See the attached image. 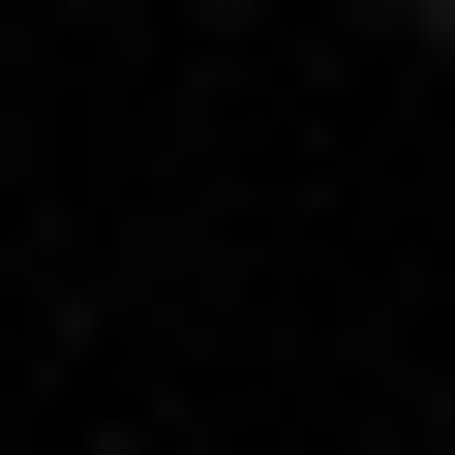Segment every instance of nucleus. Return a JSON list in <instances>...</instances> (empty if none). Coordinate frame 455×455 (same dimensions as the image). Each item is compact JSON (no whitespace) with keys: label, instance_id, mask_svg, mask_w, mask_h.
Listing matches in <instances>:
<instances>
[{"label":"nucleus","instance_id":"nucleus-1","mask_svg":"<svg viewBox=\"0 0 455 455\" xmlns=\"http://www.w3.org/2000/svg\"><path fill=\"white\" fill-rule=\"evenodd\" d=\"M425 31H455V0H425Z\"/></svg>","mask_w":455,"mask_h":455}]
</instances>
